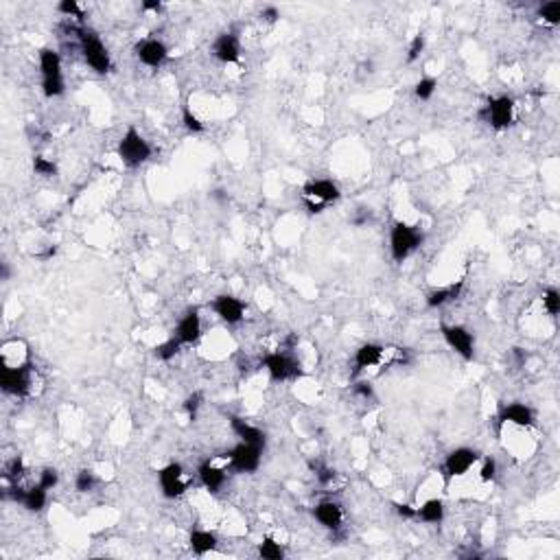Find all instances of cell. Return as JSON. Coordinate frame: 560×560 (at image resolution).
<instances>
[{"mask_svg": "<svg viewBox=\"0 0 560 560\" xmlns=\"http://www.w3.org/2000/svg\"><path fill=\"white\" fill-rule=\"evenodd\" d=\"M72 33H74V37H77V42H79V48H81V55H83L85 64H88L96 74L110 72L112 70V59H110L107 48L101 42V37H98L92 29L85 27V24L74 27Z\"/></svg>", "mask_w": 560, "mask_h": 560, "instance_id": "1", "label": "cell"}, {"mask_svg": "<svg viewBox=\"0 0 560 560\" xmlns=\"http://www.w3.org/2000/svg\"><path fill=\"white\" fill-rule=\"evenodd\" d=\"M152 154H154V149L145 141V136L134 125H129L127 132L121 136L118 147H116V156L121 163L129 169H136V167L145 165L147 160L152 158Z\"/></svg>", "mask_w": 560, "mask_h": 560, "instance_id": "2", "label": "cell"}, {"mask_svg": "<svg viewBox=\"0 0 560 560\" xmlns=\"http://www.w3.org/2000/svg\"><path fill=\"white\" fill-rule=\"evenodd\" d=\"M40 74H42V92L48 98L61 96L66 90L64 72H61V55L53 48L40 51Z\"/></svg>", "mask_w": 560, "mask_h": 560, "instance_id": "3", "label": "cell"}, {"mask_svg": "<svg viewBox=\"0 0 560 560\" xmlns=\"http://www.w3.org/2000/svg\"><path fill=\"white\" fill-rule=\"evenodd\" d=\"M422 243V234L405 221H396L390 230V254L394 263H403Z\"/></svg>", "mask_w": 560, "mask_h": 560, "instance_id": "4", "label": "cell"}, {"mask_svg": "<svg viewBox=\"0 0 560 560\" xmlns=\"http://www.w3.org/2000/svg\"><path fill=\"white\" fill-rule=\"evenodd\" d=\"M33 385V366L31 364H18L9 366L3 364L0 368V388L9 396H27Z\"/></svg>", "mask_w": 560, "mask_h": 560, "instance_id": "5", "label": "cell"}, {"mask_svg": "<svg viewBox=\"0 0 560 560\" xmlns=\"http://www.w3.org/2000/svg\"><path fill=\"white\" fill-rule=\"evenodd\" d=\"M481 116L492 129H508L515 121V98L506 94L488 98V103L481 110Z\"/></svg>", "mask_w": 560, "mask_h": 560, "instance_id": "6", "label": "cell"}, {"mask_svg": "<svg viewBox=\"0 0 560 560\" xmlns=\"http://www.w3.org/2000/svg\"><path fill=\"white\" fill-rule=\"evenodd\" d=\"M440 333L444 342L449 344L451 351H455L464 362H470L475 357V335H473L466 326L462 324H442Z\"/></svg>", "mask_w": 560, "mask_h": 560, "instance_id": "7", "label": "cell"}, {"mask_svg": "<svg viewBox=\"0 0 560 560\" xmlns=\"http://www.w3.org/2000/svg\"><path fill=\"white\" fill-rule=\"evenodd\" d=\"M263 366L273 381H293L298 377H302L300 364H298L289 353H282V351L265 355Z\"/></svg>", "mask_w": 560, "mask_h": 560, "instance_id": "8", "label": "cell"}, {"mask_svg": "<svg viewBox=\"0 0 560 560\" xmlns=\"http://www.w3.org/2000/svg\"><path fill=\"white\" fill-rule=\"evenodd\" d=\"M479 459V453L475 449H468V446H459V449H453L446 459L442 462V475H444V481L449 484L451 479L455 477H462L466 473L473 468Z\"/></svg>", "mask_w": 560, "mask_h": 560, "instance_id": "9", "label": "cell"}, {"mask_svg": "<svg viewBox=\"0 0 560 560\" xmlns=\"http://www.w3.org/2000/svg\"><path fill=\"white\" fill-rule=\"evenodd\" d=\"M226 457H228L232 470H236V473H254L260 466L263 446H256V444H250V442H241V444H236Z\"/></svg>", "mask_w": 560, "mask_h": 560, "instance_id": "10", "label": "cell"}, {"mask_svg": "<svg viewBox=\"0 0 560 560\" xmlns=\"http://www.w3.org/2000/svg\"><path fill=\"white\" fill-rule=\"evenodd\" d=\"M158 481H160V490L167 497V499H178L186 492L189 484L184 481V468L178 462H171L165 468L158 470Z\"/></svg>", "mask_w": 560, "mask_h": 560, "instance_id": "11", "label": "cell"}, {"mask_svg": "<svg viewBox=\"0 0 560 560\" xmlns=\"http://www.w3.org/2000/svg\"><path fill=\"white\" fill-rule=\"evenodd\" d=\"M342 197V191L340 186L335 184L333 180H326V178H318V180H309L304 186H302V199H311V202H318V204H331V202H338Z\"/></svg>", "mask_w": 560, "mask_h": 560, "instance_id": "12", "label": "cell"}, {"mask_svg": "<svg viewBox=\"0 0 560 560\" xmlns=\"http://www.w3.org/2000/svg\"><path fill=\"white\" fill-rule=\"evenodd\" d=\"M136 57H138L141 64L149 68H160L169 57V48L163 40H156V37H147V40L138 42L134 48Z\"/></svg>", "mask_w": 560, "mask_h": 560, "instance_id": "13", "label": "cell"}, {"mask_svg": "<svg viewBox=\"0 0 560 560\" xmlns=\"http://www.w3.org/2000/svg\"><path fill=\"white\" fill-rule=\"evenodd\" d=\"M213 311L217 313V318L226 324H239L245 315V304L234 298L230 293H221L213 300Z\"/></svg>", "mask_w": 560, "mask_h": 560, "instance_id": "14", "label": "cell"}, {"mask_svg": "<svg viewBox=\"0 0 560 560\" xmlns=\"http://www.w3.org/2000/svg\"><path fill=\"white\" fill-rule=\"evenodd\" d=\"M173 338H178L184 344H195L199 338H202V318H199V311L197 309H189L186 313L180 318L178 326H176V335Z\"/></svg>", "mask_w": 560, "mask_h": 560, "instance_id": "15", "label": "cell"}, {"mask_svg": "<svg viewBox=\"0 0 560 560\" xmlns=\"http://www.w3.org/2000/svg\"><path fill=\"white\" fill-rule=\"evenodd\" d=\"M313 517H315V521L322 528H326L331 532L340 530L342 523H344V510H342V506L338 501H333V499L320 501L313 508Z\"/></svg>", "mask_w": 560, "mask_h": 560, "instance_id": "16", "label": "cell"}, {"mask_svg": "<svg viewBox=\"0 0 560 560\" xmlns=\"http://www.w3.org/2000/svg\"><path fill=\"white\" fill-rule=\"evenodd\" d=\"M213 55L221 64H236L241 59V44L234 33H221L213 44Z\"/></svg>", "mask_w": 560, "mask_h": 560, "instance_id": "17", "label": "cell"}, {"mask_svg": "<svg viewBox=\"0 0 560 560\" xmlns=\"http://www.w3.org/2000/svg\"><path fill=\"white\" fill-rule=\"evenodd\" d=\"M534 420H537L534 409L523 403H508L499 409V422H510V425L517 427H532Z\"/></svg>", "mask_w": 560, "mask_h": 560, "instance_id": "18", "label": "cell"}, {"mask_svg": "<svg viewBox=\"0 0 560 560\" xmlns=\"http://www.w3.org/2000/svg\"><path fill=\"white\" fill-rule=\"evenodd\" d=\"M385 355V348L381 344H364L357 348L355 353V372H362V370H368V368H375L381 364V359Z\"/></svg>", "mask_w": 560, "mask_h": 560, "instance_id": "19", "label": "cell"}, {"mask_svg": "<svg viewBox=\"0 0 560 560\" xmlns=\"http://www.w3.org/2000/svg\"><path fill=\"white\" fill-rule=\"evenodd\" d=\"M197 475H199V481H202V486L210 492V495H217L221 488H223V484H226V470L223 468H217L213 462H204L202 466H199L197 470Z\"/></svg>", "mask_w": 560, "mask_h": 560, "instance_id": "20", "label": "cell"}, {"mask_svg": "<svg viewBox=\"0 0 560 560\" xmlns=\"http://www.w3.org/2000/svg\"><path fill=\"white\" fill-rule=\"evenodd\" d=\"M230 427L241 438V442H250V444L263 446V449H265V442H267L265 433L260 431L258 427L250 425L247 420H243L241 416H230Z\"/></svg>", "mask_w": 560, "mask_h": 560, "instance_id": "21", "label": "cell"}, {"mask_svg": "<svg viewBox=\"0 0 560 560\" xmlns=\"http://www.w3.org/2000/svg\"><path fill=\"white\" fill-rule=\"evenodd\" d=\"M462 289H464V280H457V282L449 284V287L433 289V291L427 293V307H429V309H438V307L449 304V302L455 300V298H459Z\"/></svg>", "mask_w": 560, "mask_h": 560, "instance_id": "22", "label": "cell"}, {"mask_svg": "<svg viewBox=\"0 0 560 560\" xmlns=\"http://www.w3.org/2000/svg\"><path fill=\"white\" fill-rule=\"evenodd\" d=\"M416 519H420L422 523L429 526H438L444 521V501L433 497V499H427L420 508H416Z\"/></svg>", "mask_w": 560, "mask_h": 560, "instance_id": "23", "label": "cell"}, {"mask_svg": "<svg viewBox=\"0 0 560 560\" xmlns=\"http://www.w3.org/2000/svg\"><path fill=\"white\" fill-rule=\"evenodd\" d=\"M189 545H191L193 554L206 556V554L217 550V534L208 532V530H193L189 537Z\"/></svg>", "mask_w": 560, "mask_h": 560, "instance_id": "24", "label": "cell"}, {"mask_svg": "<svg viewBox=\"0 0 560 560\" xmlns=\"http://www.w3.org/2000/svg\"><path fill=\"white\" fill-rule=\"evenodd\" d=\"M46 501H48V490L42 488L40 484H37V486H33V488H24L20 506L27 508L29 512H42Z\"/></svg>", "mask_w": 560, "mask_h": 560, "instance_id": "25", "label": "cell"}, {"mask_svg": "<svg viewBox=\"0 0 560 560\" xmlns=\"http://www.w3.org/2000/svg\"><path fill=\"white\" fill-rule=\"evenodd\" d=\"M258 556L263 560H282L284 558V550L282 545L276 543L271 537H265L263 543L258 545Z\"/></svg>", "mask_w": 560, "mask_h": 560, "instance_id": "26", "label": "cell"}, {"mask_svg": "<svg viewBox=\"0 0 560 560\" xmlns=\"http://www.w3.org/2000/svg\"><path fill=\"white\" fill-rule=\"evenodd\" d=\"M180 348H182V342L178 338H171L160 346H156V357L160 359V362H171V359L180 353Z\"/></svg>", "mask_w": 560, "mask_h": 560, "instance_id": "27", "label": "cell"}, {"mask_svg": "<svg viewBox=\"0 0 560 560\" xmlns=\"http://www.w3.org/2000/svg\"><path fill=\"white\" fill-rule=\"evenodd\" d=\"M33 173L35 176H42V178H53V176H57V165L44 156H35L33 158Z\"/></svg>", "mask_w": 560, "mask_h": 560, "instance_id": "28", "label": "cell"}, {"mask_svg": "<svg viewBox=\"0 0 560 560\" xmlns=\"http://www.w3.org/2000/svg\"><path fill=\"white\" fill-rule=\"evenodd\" d=\"M309 466H311V470H313L315 479L322 484V486H329V484L335 479V470H333V468H329L324 462H320V459H311Z\"/></svg>", "mask_w": 560, "mask_h": 560, "instance_id": "29", "label": "cell"}, {"mask_svg": "<svg viewBox=\"0 0 560 560\" xmlns=\"http://www.w3.org/2000/svg\"><path fill=\"white\" fill-rule=\"evenodd\" d=\"M435 88H438V81H435L433 77H422L416 85H414V94L418 101H429V98L433 96Z\"/></svg>", "mask_w": 560, "mask_h": 560, "instance_id": "30", "label": "cell"}, {"mask_svg": "<svg viewBox=\"0 0 560 560\" xmlns=\"http://www.w3.org/2000/svg\"><path fill=\"white\" fill-rule=\"evenodd\" d=\"M539 16L547 22V24H552V27H556V24L560 22V3L558 0H550V3H543L539 7Z\"/></svg>", "mask_w": 560, "mask_h": 560, "instance_id": "31", "label": "cell"}, {"mask_svg": "<svg viewBox=\"0 0 560 560\" xmlns=\"http://www.w3.org/2000/svg\"><path fill=\"white\" fill-rule=\"evenodd\" d=\"M94 486H96V475L92 470L83 468L77 473V477H74V488H77V492H92Z\"/></svg>", "mask_w": 560, "mask_h": 560, "instance_id": "32", "label": "cell"}, {"mask_svg": "<svg viewBox=\"0 0 560 560\" xmlns=\"http://www.w3.org/2000/svg\"><path fill=\"white\" fill-rule=\"evenodd\" d=\"M182 123H184V127L189 129L191 134H202L206 129V125L193 114V110L189 105H184V110H182Z\"/></svg>", "mask_w": 560, "mask_h": 560, "instance_id": "33", "label": "cell"}, {"mask_svg": "<svg viewBox=\"0 0 560 560\" xmlns=\"http://www.w3.org/2000/svg\"><path fill=\"white\" fill-rule=\"evenodd\" d=\"M57 11L59 14H64L66 18H77L83 24V9L77 0H61V3L57 5Z\"/></svg>", "mask_w": 560, "mask_h": 560, "instance_id": "34", "label": "cell"}, {"mask_svg": "<svg viewBox=\"0 0 560 560\" xmlns=\"http://www.w3.org/2000/svg\"><path fill=\"white\" fill-rule=\"evenodd\" d=\"M543 304H545V311L550 313L552 318H556L560 313V291L558 289H547L543 293Z\"/></svg>", "mask_w": 560, "mask_h": 560, "instance_id": "35", "label": "cell"}, {"mask_svg": "<svg viewBox=\"0 0 560 560\" xmlns=\"http://www.w3.org/2000/svg\"><path fill=\"white\" fill-rule=\"evenodd\" d=\"M204 405V394L202 392H193L186 396V401H184V412L189 414L191 420L197 418V412H199V407Z\"/></svg>", "mask_w": 560, "mask_h": 560, "instance_id": "36", "label": "cell"}, {"mask_svg": "<svg viewBox=\"0 0 560 560\" xmlns=\"http://www.w3.org/2000/svg\"><path fill=\"white\" fill-rule=\"evenodd\" d=\"M37 484H40L42 488H46V490H53L57 484H59V473H57V468H53V466H46V468H42L40 470V479H37Z\"/></svg>", "mask_w": 560, "mask_h": 560, "instance_id": "37", "label": "cell"}, {"mask_svg": "<svg viewBox=\"0 0 560 560\" xmlns=\"http://www.w3.org/2000/svg\"><path fill=\"white\" fill-rule=\"evenodd\" d=\"M22 473H24V462H22V457L16 455L11 462L5 466V479H9L11 484H18V479L22 477Z\"/></svg>", "mask_w": 560, "mask_h": 560, "instance_id": "38", "label": "cell"}, {"mask_svg": "<svg viewBox=\"0 0 560 560\" xmlns=\"http://www.w3.org/2000/svg\"><path fill=\"white\" fill-rule=\"evenodd\" d=\"M425 51V35L418 33L414 35V40L409 42V48H407V64H414V61L422 55Z\"/></svg>", "mask_w": 560, "mask_h": 560, "instance_id": "39", "label": "cell"}, {"mask_svg": "<svg viewBox=\"0 0 560 560\" xmlns=\"http://www.w3.org/2000/svg\"><path fill=\"white\" fill-rule=\"evenodd\" d=\"M479 477H481V481H492L497 477V462H495L492 457L484 459L481 470H479Z\"/></svg>", "mask_w": 560, "mask_h": 560, "instance_id": "40", "label": "cell"}, {"mask_svg": "<svg viewBox=\"0 0 560 560\" xmlns=\"http://www.w3.org/2000/svg\"><path fill=\"white\" fill-rule=\"evenodd\" d=\"M355 394H357V396H362V398H366V401H372V398H375V390H372V385L366 383V381L355 383Z\"/></svg>", "mask_w": 560, "mask_h": 560, "instance_id": "41", "label": "cell"}, {"mask_svg": "<svg viewBox=\"0 0 560 560\" xmlns=\"http://www.w3.org/2000/svg\"><path fill=\"white\" fill-rule=\"evenodd\" d=\"M394 510H396V515L409 521V519H416V508L412 506H407V504H394Z\"/></svg>", "mask_w": 560, "mask_h": 560, "instance_id": "42", "label": "cell"}, {"mask_svg": "<svg viewBox=\"0 0 560 560\" xmlns=\"http://www.w3.org/2000/svg\"><path fill=\"white\" fill-rule=\"evenodd\" d=\"M260 18H263L265 22H269V24H273L280 18V11H278V7H271V5L263 7V11H260Z\"/></svg>", "mask_w": 560, "mask_h": 560, "instance_id": "43", "label": "cell"}, {"mask_svg": "<svg viewBox=\"0 0 560 560\" xmlns=\"http://www.w3.org/2000/svg\"><path fill=\"white\" fill-rule=\"evenodd\" d=\"M141 9L143 11H158L163 9V3H160V0H143V5H141Z\"/></svg>", "mask_w": 560, "mask_h": 560, "instance_id": "44", "label": "cell"}, {"mask_svg": "<svg viewBox=\"0 0 560 560\" xmlns=\"http://www.w3.org/2000/svg\"><path fill=\"white\" fill-rule=\"evenodd\" d=\"M302 202H304V206L309 208V213H311V215H320V213H322V210H324V208H326L324 204H318V202H311V199H302Z\"/></svg>", "mask_w": 560, "mask_h": 560, "instance_id": "45", "label": "cell"}, {"mask_svg": "<svg viewBox=\"0 0 560 560\" xmlns=\"http://www.w3.org/2000/svg\"><path fill=\"white\" fill-rule=\"evenodd\" d=\"M512 357L517 359V366H523L528 362V353L523 348H512Z\"/></svg>", "mask_w": 560, "mask_h": 560, "instance_id": "46", "label": "cell"}, {"mask_svg": "<svg viewBox=\"0 0 560 560\" xmlns=\"http://www.w3.org/2000/svg\"><path fill=\"white\" fill-rule=\"evenodd\" d=\"M55 254H57V245H48L44 252L37 254V258H40V260H51Z\"/></svg>", "mask_w": 560, "mask_h": 560, "instance_id": "47", "label": "cell"}, {"mask_svg": "<svg viewBox=\"0 0 560 560\" xmlns=\"http://www.w3.org/2000/svg\"><path fill=\"white\" fill-rule=\"evenodd\" d=\"M3 280H9V265L3 263Z\"/></svg>", "mask_w": 560, "mask_h": 560, "instance_id": "48", "label": "cell"}]
</instances>
